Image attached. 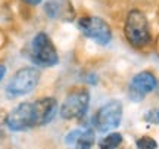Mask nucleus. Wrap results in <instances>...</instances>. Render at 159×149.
I'll return each instance as SVG.
<instances>
[{
	"instance_id": "9",
	"label": "nucleus",
	"mask_w": 159,
	"mask_h": 149,
	"mask_svg": "<svg viewBox=\"0 0 159 149\" xmlns=\"http://www.w3.org/2000/svg\"><path fill=\"white\" fill-rule=\"evenodd\" d=\"M44 13L50 19L72 21L75 11L69 0H47L44 3Z\"/></svg>"
},
{
	"instance_id": "4",
	"label": "nucleus",
	"mask_w": 159,
	"mask_h": 149,
	"mask_svg": "<svg viewBox=\"0 0 159 149\" xmlns=\"http://www.w3.org/2000/svg\"><path fill=\"white\" fill-rule=\"evenodd\" d=\"M40 81V71L31 67L21 68L18 72L13 74L7 86H6V95L9 98H19L25 96L34 90Z\"/></svg>"
},
{
	"instance_id": "8",
	"label": "nucleus",
	"mask_w": 159,
	"mask_h": 149,
	"mask_svg": "<svg viewBox=\"0 0 159 149\" xmlns=\"http://www.w3.org/2000/svg\"><path fill=\"white\" fill-rule=\"evenodd\" d=\"M158 86V80L152 72L143 71L133 77V80L128 87V98L133 102H140L146 98V95L153 92Z\"/></svg>"
},
{
	"instance_id": "15",
	"label": "nucleus",
	"mask_w": 159,
	"mask_h": 149,
	"mask_svg": "<svg viewBox=\"0 0 159 149\" xmlns=\"http://www.w3.org/2000/svg\"><path fill=\"white\" fill-rule=\"evenodd\" d=\"M5 74H6V67H5V65H0V81L3 80Z\"/></svg>"
},
{
	"instance_id": "10",
	"label": "nucleus",
	"mask_w": 159,
	"mask_h": 149,
	"mask_svg": "<svg viewBox=\"0 0 159 149\" xmlns=\"http://www.w3.org/2000/svg\"><path fill=\"white\" fill-rule=\"evenodd\" d=\"M65 143L74 148H91L94 143V132L91 128H75L68 133Z\"/></svg>"
},
{
	"instance_id": "5",
	"label": "nucleus",
	"mask_w": 159,
	"mask_h": 149,
	"mask_svg": "<svg viewBox=\"0 0 159 149\" xmlns=\"http://www.w3.org/2000/svg\"><path fill=\"white\" fill-rule=\"evenodd\" d=\"M122 118V103L119 100H109L91 118V124L97 132H111L121 124Z\"/></svg>"
},
{
	"instance_id": "11",
	"label": "nucleus",
	"mask_w": 159,
	"mask_h": 149,
	"mask_svg": "<svg viewBox=\"0 0 159 149\" xmlns=\"http://www.w3.org/2000/svg\"><path fill=\"white\" fill-rule=\"evenodd\" d=\"M122 143V136L119 133H109L106 137H103L99 143V148L102 149H114L118 148Z\"/></svg>"
},
{
	"instance_id": "7",
	"label": "nucleus",
	"mask_w": 159,
	"mask_h": 149,
	"mask_svg": "<svg viewBox=\"0 0 159 149\" xmlns=\"http://www.w3.org/2000/svg\"><path fill=\"white\" fill-rule=\"evenodd\" d=\"M77 27L81 30V33L89 37L91 40H94L99 44H108L112 40V31L108 22L97 16H84L80 18Z\"/></svg>"
},
{
	"instance_id": "13",
	"label": "nucleus",
	"mask_w": 159,
	"mask_h": 149,
	"mask_svg": "<svg viewBox=\"0 0 159 149\" xmlns=\"http://www.w3.org/2000/svg\"><path fill=\"white\" fill-rule=\"evenodd\" d=\"M144 121L152 123V124H159V108L150 109L144 114Z\"/></svg>"
},
{
	"instance_id": "6",
	"label": "nucleus",
	"mask_w": 159,
	"mask_h": 149,
	"mask_svg": "<svg viewBox=\"0 0 159 149\" xmlns=\"http://www.w3.org/2000/svg\"><path fill=\"white\" fill-rule=\"evenodd\" d=\"M90 105V93L87 89H75L65 98L61 106V117L63 120L83 118Z\"/></svg>"
},
{
	"instance_id": "3",
	"label": "nucleus",
	"mask_w": 159,
	"mask_h": 149,
	"mask_svg": "<svg viewBox=\"0 0 159 149\" xmlns=\"http://www.w3.org/2000/svg\"><path fill=\"white\" fill-rule=\"evenodd\" d=\"M30 59L33 61V63L43 68L53 67L59 62L56 47L46 33H39L33 39L31 47H30Z\"/></svg>"
},
{
	"instance_id": "12",
	"label": "nucleus",
	"mask_w": 159,
	"mask_h": 149,
	"mask_svg": "<svg viewBox=\"0 0 159 149\" xmlns=\"http://www.w3.org/2000/svg\"><path fill=\"white\" fill-rule=\"evenodd\" d=\"M136 146L142 149H156L158 148V143H156L155 139L149 137V136H143V137L136 140Z\"/></svg>"
},
{
	"instance_id": "2",
	"label": "nucleus",
	"mask_w": 159,
	"mask_h": 149,
	"mask_svg": "<svg viewBox=\"0 0 159 149\" xmlns=\"http://www.w3.org/2000/svg\"><path fill=\"white\" fill-rule=\"evenodd\" d=\"M125 37L133 47L136 49H143L150 43V28H149V21L144 16L142 11H131L127 15L124 25Z\"/></svg>"
},
{
	"instance_id": "17",
	"label": "nucleus",
	"mask_w": 159,
	"mask_h": 149,
	"mask_svg": "<svg viewBox=\"0 0 159 149\" xmlns=\"http://www.w3.org/2000/svg\"><path fill=\"white\" fill-rule=\"evenodd\" d=\"M0 136H2V133H0Z\"/></svg>"
},
{
	"instance_id": "16",
	"label": "nucleus",
	"mask_w": 159,
	"mask_h": 149,
	"mask_svg": "<svg viewBox=\"0 0 159 149\" xmlns=\"http://www.w3.org/2000/svg\"><path fill=\"white\" fill-rule=\"evenodd\" d=\"M2 41H3V37H2V33H0V46H2Z\"/></svg>"
},
{
	"instance_id": "1",
	"label": "nucleus",
	"mask_w": 159,
	"mask_h": 149,
	"mask_svg": "<svg viewBox=\"0 0 159 149\" xmlns=\"http://www.w3.org/2000/svg\"><path fill=\"white\" fill-rule=\"evenodd\" d=\"M57 111V102L53 98L22 102L6 117V126L12 132H25L30 128L49 124Z\"/></svg>"
},
{
	"instance_id": "14",
	"label": "nucleus",
	"mask_w": 159,
	"mask_h": 149,
	"mask_svg": "<svg viewBox=\"0 0 159 149\" xmlns=\"http://www.w3.org/2000/svg\"><path fill=\"white\" fill-rule=\"evenodd\" d=\"M22 2H25L27 5H33V6H35V5H39V3H41L43 0H22Z\"/></svg>"
}]
</instances>
